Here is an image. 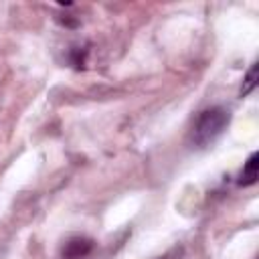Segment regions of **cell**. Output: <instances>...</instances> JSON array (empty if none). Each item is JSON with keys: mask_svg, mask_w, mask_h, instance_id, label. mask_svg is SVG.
Masks as SVG:
<instances>
[{"mask_svg": "<svg viewBox=\"0 0 259 259\" xmlns=\"http://www.w3.org/2000/svg\"><path fill=\"white\" fill-rule=\"evenodd\" d=\"M229 121H231V115H229V111H227L225 107H210V109H204V111L198 115V119H196L192 132H190L192 144L198 146V148H206L208 144H212V142L227 130Z\"/></svg>", "mask_w": 259, "mask_h": 259, "instance_id": "obj_1", "label": "cell"}, {"mask_svg": "<svg viewBox=\"0 0 259 259\" xmlns=\"http://www.w3.org/2000/svg\"><path fill=\"white\" fill-rule=\"evenodd\" d=\"M91 251H93V241H91L89 237L75 235V237H69V239L61 245L59 259H83V257H87Z\"/></svg>", "mask_w": 259, "mask_h": 259, "instance_id": "obj_2", "label": "cell"}, {"mask_svg": "<svg viewBox=\"0 0 259 259\" xmlns=\"http://www.w3.org/2000/svg\"><path fill=\"white\" fill-rule=\"evenodd\" d=\"M259 178V154L253 152L245 166H243V172H241V178H239V186H253Z\"/></svg>", "mask_w": 259, "mask_h": 259, "instance_id": "obj_3", "label": "cell"}, {"mask_svg": "<svg viewBox=\"0 0 259 259\" xmlns=\"http://www.w3.org/2000/svg\"><path fill=\"white\" fill-rule=\"evenodd\" d=\"M257 81H259V75H257V63H253L251 69L247 71L245 79H243V87H241V91H239V97H247L249 93H253L255 87H257Z\"/></svg>", "mask_w": 259, "mask_h": 259, "instance_id": "obj_4", "label": "cell"}, {"mask_svg": "<svg viewBox=\"0 0 259 259\" xmlns=\"http://www.w3.org/2000/svg\"><path fill=\"white\" fill-rule=\"evenodd\" d=\"M85 55H87V49H81V47H75L71 51V65L75 69H83L85 67Z\"/></svg>", "mask_w": 259, "mask_h": 259, "instance_id": "obj_5", "label": "cell"}]
</instances>
